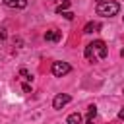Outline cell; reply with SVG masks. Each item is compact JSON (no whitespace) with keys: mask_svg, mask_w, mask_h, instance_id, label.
<instances>
[{"mask_svg":"<svg viewBox=\"0 0 124 124\" xmlns=\"http://www.w3.org/2000/svg\"><path fill=\"white\" fill-rule=\"evenodd\" d=\"M62 16H64L66 19H74V14H72V12H62Z\"/></svg>","mask_w":124,"mask_h":124,"instance_id":"cell-13","label":"cell"},{"mask_svg":"<svg viewBox=\"0 0 124 124\" xmlns=\"http://www.w3.org/2000/svg\"><path fill=\"white\" fill-rule=\"evenodd\" d=\"M23 91H25V93H29V91H31V87H29V83H23Z\"/></svg>","mask_w":124,"mask_h":124,"instance_id":"cell-15","label":"cell"},{"mask_svg":"<svg viewBox=\"0 0 124 124\" xmlns=\"http://www.w3.org/2000/svg\"><path fill=\"white\" fill-rule=\"evenodd\" d=\"M118 118H120V120H124V107L120 108V112H118Z\"/></svg>","mask_w":124,"mask_h":124,"instance_id":"cell-16","label":"cell"},{"mask_svg":"<svg viewBox=\"0 0 124 124\" xmlns=\"http://www.w3.org/2000/svg\"><path fill=\"white\" fill-rule=\"evenodd\" d=\"M68 8H70V0H62V4L56 8V12H58V14H62V12H66Z\"/></svg>","mask_w":124,"mask_h":124,"instance_id":"cell-10","label":"cell"},{"mask_svg":"<svg viewBox=\"0 0 124 124\" xmlns=\"http://www.w3.org/2000/svg\"><path fill=\"white\" fill-rule=\"evenodd\" d=\"M101 2H107V0H99V4H101Z\"/></svg>","mask_w":124,"mask_h":124,"instance_id":"cell-18","label":"cell"},{"mask_svg":"<svg viewBox=\"0 0 124 124\" xmlns=\"http://www.w3.org/2000/svg\"><path fill=\"white\" fill-rule=\"evenodd\" d=\"M85 58H87V60H93V58H95V54H93V45H87V46H85Z\"/></svg>","mask_w":124,"mask_h":124,"instance_id":"cell-11","label":"cell"},{"mask_svg":"<svg viewBox=\"0 0 124 124\" xmlns=\"http://www.w3.org/2000/svg\"><path fill=\"white\" fill-rule=\"evenodd\" d=\"M101 29V23L99 21H89L85 27H83V33H95V31H99Z\"/></svg>","mask_w":124,"mask_h":124,"instance_id":"cell-8","label":"cell"},{"mask_svg":"<svg viewBox=\"0 0 124 124\" xmlns=\"http://www.w3.org/2000/svg\"><path fill=\"white\" fill-rule=\"evenodd\" d=\"M19 76H21V79H25V81H31V79H33V76H31L25 68H21V70H19Z\"/></svg>","mask_w":124,"mask_h":124,"instance_id":"cell-12","label":"cell"},{"mask_svg":"<svg viewBox=\"0 0 124 124\" xmlns=\"http://www.w3.org/2000/svg\"><path fill=\"white\" fill-rule=\"evenodd\" d=\"M4 39H6V29L2 27V29H0V41H4Z\"/></svg>","mask_w":124,"mask_h":124,"instance_id":"cell-14","label":"cell"},{"mask_svg":"<svg viewBox=\"0 0 124 124\" xmlns=\"http://www.w3.org/2000/svg\"><path fill=\"white\" fill-rule=\"evenodd\" d=\"M120 12V4L118 2H112V0H107V2H101L97 4V14L103 16V17H112Z\"/></svg>","mask_w":124,"mask_h":124,"instance_id":"cell-1","label":"cell"},{"mask_svg":"<svg viewBox=\"0 0 124 124\" xmlns=\"http://www.w3.org/2000/svg\"><path fill=\"white\" fill-rule=\"evenodd\" d=\"M95 114H97V107H95V105H89V107H87V122L93 120Z\"/></svg>","mask_w":124,"mask_h":124,"instance_id":"cell-9","label":"cell"},{"mask_svg":"<svg viewBox=\"0 0 124 124\" xmlns=\"http://www.w3.org/2000/svg\"><path fill=\"white\" fill-rule=\"evenodd\" d=\"M93 54H97V58H107V45L105 41H93Z\"/></svg>","mask_w":124,"mask_h":124,"instance_id":"cell-4","label":"cell"},{"mask_svg":"<svg viewBox=\"0 0 124 124\" xmlns=\"http://www.w3.org/2000/svg\"><path fill=\"white\" fill-rule=\"evenodd\" d=\"M4 2V6H8V8H25L27 6V0H2Z\"/></svg>","mask_w":124,"mask_h":124,"instance_id":"cell-6","label":"cell"},{"mask_svg":"<svg viewBox=\"0 0 124 124\" xmlns=\"http://www.w3.org/2000/svg\"><path fill=\"white\" fill-rule=\"evenodd\" d=\"M70 70H72V66H70L68 62H54V64H52V74H54L56 78L66 76Z\"/></svg>","mask_w":124,"mask_h":124,"instance_id":"cell-2","label":"cell"},{"mask_svg":"<svg viewBox=\"0 0 124 124\" xmlns=\"http://www.w3.org/2000/svg\"><path fill=\"white\" fill-rule=\"evenodd\" d=\"M45 41H48V43H58V41H60V31H56V29L46 31V33H45Z\"/></svg>","mask_w":124,"mask_h":124,"instance_id":"cell-5","label":"cell"},{"mask_svg":"<svg viewBox=\"0 0 124 124\" xmlns=\"http://www.w3.org/2000/svg\"><path fill=\"white\" fill-rule=\"evenodd\" d=\"M66 122H68V124H81V122H83V116H81L79 112H72V114H68Z\"/></svg>","mask_w":124,"mask_h":124,"instance_id":"cell-7","label":"cell"},{"mask_svg":"<svg viewBox=\"0 0 124 124\" xmlns=\"http://www.w3.org/2000/svg\"><path fill=\"white\" fill-rule=\"evenodd\" d=\"M120 56H122V58H124V48H122V50H120Z\"/></svg>","mask_w":124,"mask_h":124,"instance_id":"cell-17","label":"cell"},{"mask_svg":"<svg viewBox=\"0 0 124 124\" xmlns=\"http://www.w3.org/2000/svg\"><path fill=\"white\" fill-rule=\"evenodd\" d=\"M70 101H72V97H70L68 93H60V95H56V97L52 99V108L60 110V108H62V107H66Z\"/></svg>","mask_w":124,"mask_h":124,"instance_id":"cell-3","label":"cell"}]
</instances>
